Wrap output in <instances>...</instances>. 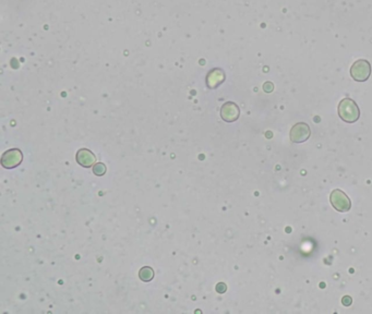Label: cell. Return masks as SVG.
I'll list each match as a JSON object with an SVG mask.
<instances>
[{
  "mask_svg": "<svg viewBox=\"0 0 372 314\" xmlns=\"http://www.w3.org/2000/svg\"><path fill=\"white\" fill-rule=\"evenodd\" d=\"M339 115L347 123L356 122L360 117V110L356 102L351 99H343L339 104Z\"/></svg>",
  "mask_w": 372,
  "mask_h": 314,
  "instance_id": "1",
  "label": "cell"
},
{
  "mask_svg": "<svg viewBox=\"0 0 372 314\" xmlns=\"http://www.w3.org/2000/svg\"><path fill=\"white\" fill-rule=\"evenodd\" d=\"M350 75L351 78L357 82L367 81L371 75L370 62L364 59H359L355 61L350 68Z\"/></svg>",
  "mask_w": 372,
  "mask_h": 314,
  "instance_id": "2",
  "label": "cell"
},
{
  "mask_svg": "<svg viewBox=\"0 0 372 314\" xmlns=\"http://www.w3.org/2000/svg\"><path fill=\"white\" fill-rule=\"evenodd\" d=\"M331 203H332L333 207L336 209V211L345 213L348 212L350 207H351V202L349 200V198L345 194V192H343L342 190H333L332 193H331Z\"/></svg>",
  "mask_w": 372,
  "mask_h": 314,
  "instance_id": "3",
  "label": "cell"
},
{
  "mask_svg": "<svg viewBox=\"0 0 372 314\" xmlns=\"http://www.w3.org/2000/svg\"><path fill=\"white\" fill-rule=\"evenodd\" d=\"M311 136V129L305 122H298L291 129V141L294 143H304Z\"/></svg>",
  "mask_w": 372,
  "mask_h": 314,
  "instance_id": "4",
  "label": "cell"
},
{
  "mask_svg": "<svg viewBox=\"0 0 372 314\" xmlns=\"http://www.w3.org/2000/svg\"><path fill=\"white\" fill-rule=\"evenodd\" d=\"M23 159L22 152L19 149H11L4 153L3 158H2V165L5 168H15V167L19 166L21 164Z\"/></svg>",
  "mask_w": 372,
  "mask_h": 314,
  "instance_id": "5",
  "label": "cell"
},
{
  "mask_svg": "<svg viewBox=\"0 0 372 314\" xmlns=\"http://www.w3.org/2000/svg\"><path fill=\"white\" fill-rule=\"evenodd\" d=\"M240 115L239 107L235 103H226L220 109V116L226 122L236 121Z\"/></svg>",
  "mask_w": 372,
  "mask_h": 314,
  "instance_id": "6",
  "label": "cell"
},
{
  "mask_svg": "<svg viewBox=\"0 0 372 314\" xmlns=\"http://www.w3.org/2000/svg\"><path fill=\"white\" fill-rule=\"evenodd\" d=\"M95 160H96L95 155L87 149H81L77 153V162H78V164L82 167H85V168H88V167L94 166Z\"/></svg>",
  "mask_w": 372,
  "mask_h": 314,
  "instance_id": "7",
  "label": "cell"
},
{
  "mask_svg": "<svg viewBox=\"0 0 372 314\" xmlns=\"http://www.w3.org/2000/svg\"><path fill=\"white\" fill-rule=\"evenodd\" d=\"M225 79V74L219 69H215L208 75V85L212 88L216 87L217 85H219Z\"/></svg>",
  "mask_w": 372,
  "mask_h": 314,
  "instance_id": "8",
  "label": "cell"
},
{
  "mask_svg": "<svg viewBox=\"0 0 372 314\" xmlns=\"http://www.w3.org/2000/svg\"><path fill=\"white\" fill-rule=\"evenodd\" d=\"M139 276H140V279H142L143 282H150V281H152L154 277V271L149 266H144L140 270Z\"/></svg>",
  "mask_w": 372,
  "mask_h": 314,
  "instance_id": "9",
  "label": "cell"
},
{
  "mask_svg": "<svg viewBox=\"0 0 372 314\" xmlns=\"http://www.w3.org/2000/svg\"><path fill=\"white\" fill-rule=\"evenodd\" d=\"M93 172L96 176H103L106 172V166L103 163H98L93 166Z\"/></svg>",
  "mask_w": 372,
  "mask_h": 314,
  "instance_id": "10",
  "label": "cell"
},
{
  "mask_svg": "<svg viewBox=\"0 0 372 314\" xmlns=\"http://www.w3.org/2000/svg\"><path fill=\"white\" fill-rule=\"evenodd\" d=\"M226 290H227L226 284L219 283V284L216 285V291L218 292V294H224V292H226Z\"/></svg>",
  "mask_w": 372,
  "mask_h": 314,
  "instance_id": "11",
  "label": "cell"
},
{
  "mask_svg": "<svg viewBox=\"0 0 372 314\" xmlns=\"http://www.w3.org/2000/svg\"><path fill=\"white\" fill-rule=\"evenodd\" d=\"M351 301H353V300H351V298H350L349 296L344 297V298H343V300H342V302H343V304H344V305H346V306L350 305V304H351Z\"/></svg>",
  "mask_w": 372,
  "mask_h": 314,
  "instance_id": "12",
  "label": "cell"
},
{
  "mask_svg": "<svg viewBox=\"0 0 372 314\" xmlns=\"http://www.w3.org/2000/svg\"><path fill=\"white\" fill-rule=\"evenodd\" d=\"M264 91H265V92H272V91H273V84H272V83H270V82L265 83V84H264Z\"/></svg>",
  "mask_w": 372,
  "mask_h": 314,
  "instance_id": "13",
  "label": "cell"
}]
</instances>
